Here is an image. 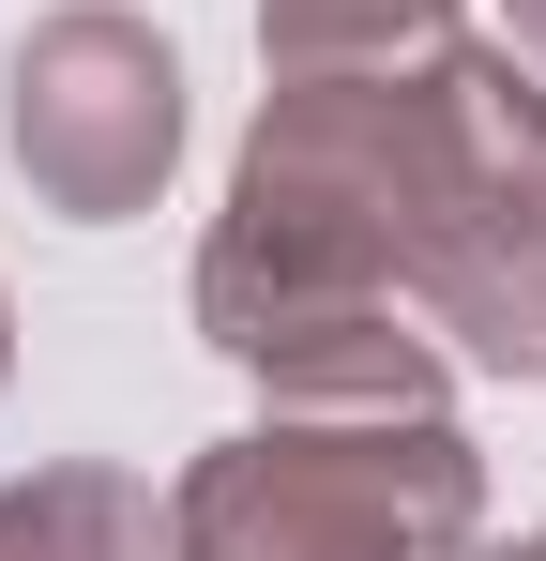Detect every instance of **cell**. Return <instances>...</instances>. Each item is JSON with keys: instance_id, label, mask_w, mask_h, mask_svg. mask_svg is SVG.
<instances>
[{"instance_id": "cell-4", "label": "cell", "mask_w": 546, "mask_h": 561, "mask_svg": "<svg viewBox=\"0 0 546 561\" xmlns=\"http://www.w3.org/2000/svg\"><path fill=\"white\" fill-rule=\"evenodd\" d=\"M0 137H15V183L46 197V213H77V228L152 213V183L182 168V61H168V31L122 15V0H61L15 46Z\"/></svg>"}, {"instance_id": "cell-8", "label": "cell", "mask_w": 546, "mask_h": 561, "mask_svg": "<svg viewBox=\"0 0 546 561\" xmlns=\"http://www.w3.org/2000/svg\"><path fill=\"white\" fill-rule=\"evenodd\" d=\"M455 561H546V547H455Z\"/></svg>"}, {"instance_id": "cell-7", "label": "cell", "mask_w": 546, "mask_h": 561, "mask_svg": "<svg viewBox=\"0 0 546 561\" xmlns=\"http://www.w3.org/2000/svg\"><path fill=\"white\" fill-rule=\"evenodd\" d=\"M501 15H516V46H532V61H546V0H501Z\"/></svg>"}, {"instance_id": "cell-6", "label": "cell", "mask_w": 546, "mask_h": 561, "mask_svg": "<svg viewBox=\"0 0 546 561\" xmlns=\"http://www.w3.org/2000/svg\"><path fill=\"white\" fill-rule=\"evenodd\" d=\"M455 46V0H259L273 77H364V61H425Z\"/></svg>"}, {"instance_id": "cell-9", "label": "cell", "mask_w": 546, "mask_h": 561, "mask_svg": "<svg viewBox=\"0 0 546 561\" xmlns=\"http://www.w3.org/2000/svg\"><path fill=\"white\" fill-rule=\"evenodd\" d=\"M0 379H15V304H0Z\"/></svg>"}, {"instance_id": "cell-1", "label": "cell", "mask_w": 546, "mask_h": 561, "mask_svg": "<svg viewBox=\"0 0 546 561\" xmlns=\"http://www.w3.org/2000/svg\"><path fill=\"white\" fill-rule=\"evenodd\" d=\"M441 61V46H425ZM273 77L228 213L197 243V334L288 410H441V334H410V259L441 213V77Z\"/></svg>"}, {"instance_id": "cell-2", "label": "cell", "mask_w": 546, "mask_h": 561, "mask_svg": "<svg viewBox=\"0 0 546 561\" xmlns=\"http://www.w3.org/2000/svg\"><path fill=\"white\" fill-rule=\"evenodd\" d=\"M486 456L441 410H288L168 485V561H455Z\"/></svg>"}, {"instance_id": "cell-3", "label": "cell", "mask_w": 546, "mask_h": 561, "mask_svg": "<svg viewBox=\"0 0 546 561\" xmlns=\"http://www.w3.org/2000/svg\"><path fill=\"white\" fill-rule=\"evenodd\" d=\"M441 213L410 259V319L441 334V365L546 379V92L516 46H441Z\"/></svg>"}, {"instance_id": "cell-5", "label": "cell", "mask_w": 546, "mask_h": 561, "mask_svg": "<svg viewBox=\"0 0 546 561\" xmlns=\"http://www.w3.org/2000/svg\"><path fill=\"white\" fill-rule=\"evenodd\" d=\"M0 561H168V501L106 456L15 470L0 485Z\"/></svg>"}]
</instances>
